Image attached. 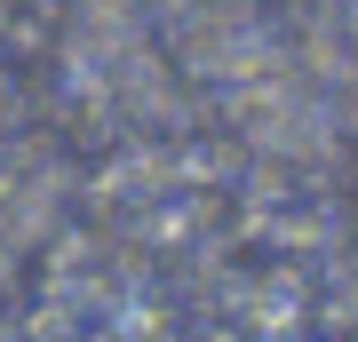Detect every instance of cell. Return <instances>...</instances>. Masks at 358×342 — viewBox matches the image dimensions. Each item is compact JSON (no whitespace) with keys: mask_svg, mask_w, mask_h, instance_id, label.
Returning <instances> with one entry per match:
<instances>
[]
</instances>
